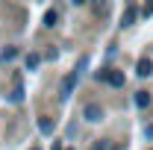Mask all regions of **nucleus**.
Here are the masks:
<instances>
[{
    "instance_id": "1",
    "label": "nucleus",
    "mask_w": 153,
    "mask_h": 150,
    "mask_svg": "<svg viewBox=\"0 0 153 150\" xmlns=\"http://www.w3.org/2000/svg\"><path fill=\"white\" fill-rule=\"evenodd\" d=\"M82 68H85V59H79V65H76L74 71L68 74V79L62 82V100L71 97V91H74V85H76V79H79V71H82Z\"/></svg>"
},
{
    "instance_id": "3",
    "label": "nucleus",
    "mask_w": 153,
    "mask_h": 150,
    "mask_svg": "<svg viewBox=\"0 0 153 150\" xmlns=\"http://www.w3.org/2000/svg\"><path fill=\"white\" fill-rule=\"evenodd\" d=\"M135 74H138V76H150L153 74V62L147 56H141V59H138V65H135Z\"/></svg>"
},
{
    "instance_id": "2",
    "label": "nucleus",
    "mask_w": 153,
    "mask_h": 150,
    "mask_svg": "<svg viewBox=\"0 0 153 150\" xmlns=\"http://www.w3.org/2000/svg\"><path fill=\"white\" fill-rule=\"evenodd\" d=\"M88 6H91V12H94L97 21L109 18V0H88Z\"/></svg>"
},
{
    "instance_id": "10",
    "label": "nucleus",
    "mask_w": 153,
    "mask_h": 150,
    "mask_svg": "<svg viewBox=\"0 0 153 150\" xmlns=\"http://www.w3.org/2000/svg\"><path fill=\"white\" fill-rule=\"evenodd\" d=\"M24 62H27V68H30V71H36V68H38V62H41V59H38V53H30V56L24 59Z\"/></svg>"
},
{
    "instance_id": "13",
    "label": "nucleus",
    "mask_w": 153,
    "mask_h": 150,
    "mask_svg": "<svg viewBox=\"0 0 153 150\" xmlns=\"http://www.w3.org/2000/svg\"><path fill=\"white\" fill-rule=\"evenodd\" d=\"M74 3H76V6H79V3H85V0H74Z\"/></svg>"
},
{
    "instance_id": "8",
    "label": "nucleus",
    "mask_w": 153,
    "mask_h": 150,
    "mask_svg": "<svg viewBox=\"0 0 153 150\" xmlns=\"http://www.w3.org/2000/svg\"><path fill=\"white\" fill-rule=\"evenodd\" d=\"M53 127H56V124H53V118H41V121H38L41 135H50V132H53Z\"/></svg>"
},
{
    "instance_id": "11",
    "label": "nucleus",
    "mask_w": 153,
    "mask_h": 150,
    "mask_svg": "<svg viewBox=\"0 0 153 150\" xmlns=\"http://www.w3.org/2000/svg\"><path fill=\"white\" fill-rule=\"evenodd\" d=\"M9 100H12V103H18V100H24V88H21V85H15V91L9 94Z\"/></svg>"
},
{
    "instance_id": "5",
    "label": "nucleus",
    "mask_w": 153,
    "mask_h": 150,
    "mask_svg": "<svg viewBox=\"0 0 153 150\" xmlns=\"http://www.w3.org/2000/svg\"><path fill=\"white\" fill-rule=\"evenodd\" d=\"M106 82H109L112 88H124V82H127V76L121 74V71H112V74H106Z\"/></svg>"
},
{
    "instance_id": "6",
    "label": "nucleus",
    "mask_w": 153,
    "mask_h": 150,
    "mask_svg": "<svg viewBox=\"0 0 153 150\" xmlns=\"http://www.w3.org/2000/svg\"><path fill=\"white\" fill-rule=\"evenodd\" d=\"M135 18H138V12H135V6H130V9L124 12V18H121V27H133Z\"/></svg>"
},
{
    "instance_id": "15",
    "label": "nucleus",
    "mask_w": 153,
    "mask_h": 150,
    "mask_svg": "<svg viewBox=\"0 0 153 150\" xmlns=\"http://www.w3.org/2000/svg\"><path fill=\"white\" fill-rule=\"evenodd\" d=\"M150 150H153V147H150Z\"/></svg>"
},
{
    "instance_id": "7",
    "label": "nucleus",
    "mask_w": 153,
    "mask_h": 150,
    "mask_svg": "<svg viewBox=\"0 0 153 150\" xmlns=\"http://www.w3.org/2000/svg\"><path fill=\"white\" fill-rule=\"evenodd\" d=\"M135 106L138 109H147L150 106V91H135Z\"/></svg>"
},
{
    "instance_id": "4",
    "label": "nucleus",
    "mask_w": 153,
    "mask_h": 150,
    "mask_svg": "<svg viewBox=\"0 0 153 150\" xmlns=\"http://www.w3.org/2000/svg\"><path fill=\"white\" fill-rule=\"evenodd\" d=\"M85 118L88 121H103V106L100 103H88L85 106Z\"/></svg>"
},
{
    "instance_id": "12",
    "label": "nucleus",
    "mask_w": 153,
    "mask_h": 150,
    "mask_svg": "<svg viewBox=\"0 0 153 150\" xmlns=\"http://www.w3.org/2000/svg\"><path fill=\"white\" fill-rule=\"evenodd\" d=\"M144 15H153V0L147 3V6H144Z\"/></svg>"
},
{
    "instance_id": "9",
    "label": "nucleus",
    "mask_w": 153,
    "mask_h": 150,
    "mask_svg": "<svg viewBox=\"0 0 153 150\" xmlns=\"http://www.w3.org/2000/svg\"><path fill=\"white\" fill-rule=\"evenodd\" d=\"M56 21H59L56 9H47V12H44V27H56Z\"/></svg>"
},
{
    "instance_id": "14",
    "label": "nucleus",
    "mask_w": 153,
    "mask_h": 150,
    "mask_svg": "<svg viewBox=\"0 0 153 150\" xmlns=\"http://www.w3.org/2000/svg\"><path fill=\"white\" fill-rule=\"evenodd\" d=\"M33 150H41V147H33Z\"/></svg>"
}]
</instances>
